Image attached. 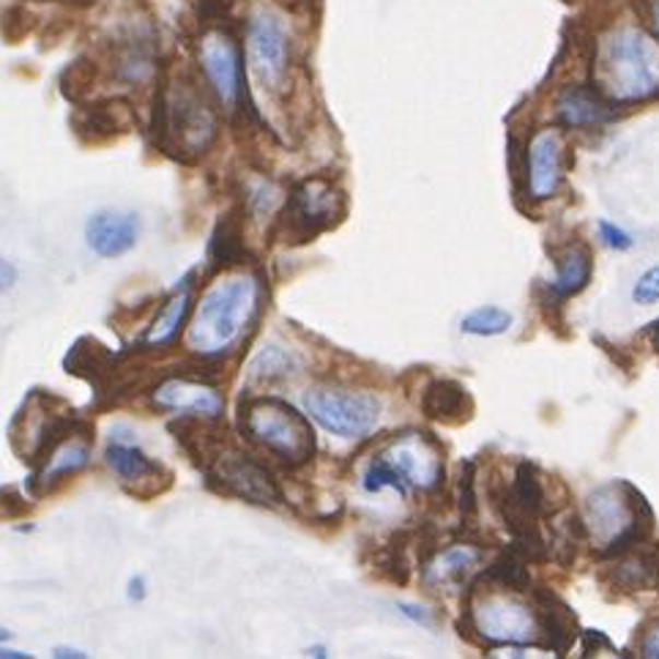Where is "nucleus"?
Segmentation results:
<instances>
[{
	"label": "nucleus",
	"mask_w": 659,
	"mask_h": 659,
	"mask_svg": "<svg viewBox=\"0 0 659 659\" xmlns=\"http://www.w3.org/2000/svg\"><path fill=\"white\" fill-rule=\"evenodd\" d=\"M151 134L162 154L184 165L209 154L220 134V121L192 74H173L162 80L154 96Z\"/></svg>",
	"instance_id": "1"
},
{
	"label": "nucleus",
	"mask_w": 659,
	"mask_h": 659,
	"mask_svg": "<svg viewBox=\"0 0 659 659\" xmlns=\"http://www.w3.org/2000/svg\"><path fill=\"white\" fill-rule=\"evenodd\" d=\"M260 285L252 276H227L205 291L187 329V348L200 358H222L242 342L260 307Z\"/></svg>",
	"instance_id": "2"
},
{
	"label": "nucleus",
	"mask_w": 659,
	"mask_h": 659,
	"mask_svg": "<svg viewBox=\"0 0 659 659\" xmlns=\"http://www.w3.org/2000/svg\"><path fill=\"white\" fill-rule=\"evenodd\" d=\"M599 83L613 102H640L659 91V47L640 28H621L604 42Z\"/></svg>",
	"instance_id": "3"
},
{
	"label": "nucleus",
	"mask_w": 659,
	"mask_h": 659,
	"mask_svg": "<svg viewBox=\"0 0 659 659\" xmlns=\"http://www.w3.org/2000/svg\"><path fill=\"white\" fill-rule=\"evenodd\" d=\"M586 520L588 531L604 544V558H615L637 542H646L654 528V511L640 490L629 482H613L588 495Z\"/></svg>",
	"instance_id": "4"
},
{
	"label": "nucleus",
	"mask_w": 659,
	"mask_h": 659,
	"mask_svg": "<svg viewBox=\"0 0 659 659\" xmlns=\"http://www.w3.org/2000/svg\"><path fill=\"white\" fill-rule=\"evenodd\" d=\"M242 429L260 449L280 457L287 468L313 460L315 429L304 413L280 397H252L242 405Z\"/></svg>",
	"instance_id": "5"
},
{
	"label": "nucleus",
	"mask_w": 659,
	"mask_h": 659,
	"mask_svg": "<svg viewBox=\"0 0 659 659\" xmlns=\"http://www.w3.org/2000/svg\"><path fill=\"white\" fill-rule=\"evenodd\" d=\"M345 195L331 178H304L287 195L276 231L285 244L315 242L320 233L331 231L345 216Z\"/></svg>",
	"instance_id": "6"
},
{
	"label": "nucleus",
	"mask_w": 659,
	"mask_h": 659,
	"mask_svg": "<svg viewBox=\"0 0 659 659\" xmlns=\"http://www.w3.org/2000/svg\"><path fill=\"white\" fill-rule=\"evenodd\" d=\"M304 411L313 422L340 438H364L380 419V400L369 391L315 386L304 395Z\"/></svg>",
	"instance_id": "7"
},
{
	"label": "nucleus",
	"mask_w": 659,
	"mask_h": 659,
	"mask_svg": "<svg viewBox=\"0 0 659 659\" xmlns=\"http://www.w3.org/2000/svg\"><path fill=\"white\" fill-rule=\"evenodd\" d=\"M400 495L408 490H435L444 479V451L429 433H405L378 455Z\"/></svg>",
	"instance_id": "8"
},
{
	"label": "nucleus",
	"mask_w": 659,
	"mask_h": 659,
	"mask_svg": "<svg viewBox=\"0 0 659 659\" xmlns=\"http://www.w3.org/2000/svg\"><path fill=\"white\" fill-rule=\"evenodd\" d=\"M466 626L490 646H539V615L509 597H490L476 610L466 608Z\"/></svg>",
	"instance_id": "9"
},
{
	"label": "nucleus",
	"mask_w": 659,
	"mask_h": 659,
	"mask_svg": "<svg viewBox=\"0 0 659 659\" xmlns=\"http://www.w3.org/2000/svg\"><path fill=\"white\" fill-rule=\"evenodd\" d=\"M247 61L266 89L274 94L285 89L287 67H291V36L282 20L269 9H258L249 17Z\"/></svg>",
	"instance_id": "10"
},
{
	"label": "nucleus",
	"mask_w": 659,
	"mask_h": 659,
	"mask_svg": "<svg viewBox=\"0 0 659 659\" xmlns=\"http://www.w3.org/2000/svg\"><path fill=\"white\" fill-rule=\"evenodd\" d=\"M205 471H209L211 482L233 498L258 506H280L285 501L276 479L255 457L244 455V451H216Z\"/></svg>",
	"instance_id": "11"
},
{
	"label": "nucleus",
	"mask_w": 659,
	"mask_h": 659,
	"mask_svg": "<svg viewBox=\"0 0 659 659\" xmlns=\"http://www.w3.org/2000/svg\"><path fill=\"white\" fill-rule=\"evenodd\" d=\"M198 58L216 102L236 113L242 105V52L236 39L225 28H209L198 45Z\"/></svg>",
	"instance_id": "12"
},
{
	"label": "nucleus",
	"mask_w": 659,
	"mask_h": 659,
	"mask_svg": "<svg viewBox=\"0 0 659 659\" xmlns=\"http://www.w3.org/2000/svg\"><path fill=\"white\" fill-rule=\"evenodd\" d=\"M528 192L533 200H548L564 181V140L555 129L533 134L528 145Z\"/></svg>",
	"instance_id": "13"
},
{
	"label": "nucleus",
	"mask_w": 659,
	"mask_h": 659,
	"mask_svg": "<svg viewBox=\"0 0 659 659\" xmlns=\"http://www.w3.org/2000/svg\"><path fill=\"white\" fill-rule=\"evenodd\" d=\"M105 457L107 466L113 468V473H116L123 484H132L138 493H143V487H149V493H162V490H165V484H156V479L170 476V473H167L160 462L151 460L134 438L110 435V446H107Z\"/></svg>",
	"instance_id": "14"
},
{
	"label": "nucleus",
	"mask_w": 659,
	"mask_h": 659,
	"mask_svg": "<svg viewBox=\"0 0 659 659\" xmlns=\"http://www.w3.org/2000/svg\"><path fill=\"white\" fill-rule=\"evenodd\" d=\"M154 405L162 408V411L220 419L225 400L209 384H200V380L192 378H167L165 384L156 386Z\"/></svg>",
	"instance_id": "15"
},
{
	"label": "nucleus",
	"mask_w": 659,
	"mask_h": 659,
	"mask_svg": "<svg viewBox=\"0 0 659 659\" xmlns=\"http://www.w3.org/2000/svg\"><path fill=\"white\" fill-rule=\"evenodd\" d=\"M74 132L85 140V143H110L118 134H127L134 127V110L129 102L113 99V102H96V105H85L74 113L72 118Z\"/></svg>",
	"instance_id": "16"
},
{
	"label": "nucleus",
	"mask_w": 659,
	"mask_h": 659,
	"mask_svg": "<svg viewBox=\"0 0 659 659\" xmlns=\"http://www.w3.org/2000/svg\"><path fill=\"white\" fill-rule=\"evenodd\" d=\"M89 247L99 258H121L138 244L140 220L138 214H121V211H99L85 225Z\"/></svg>",
	"instance_id": "17"
},
{
	"label": "nucleus",
	"mask_w": 659,
	"mask_h": 659,
	"mask_svg": "<svg viewBox=\"0 0 659 659\" xmlns=\"http://www.w3.org/2000/svg\"><path fill=\"white\" fill-rule=\"evenodd\" d=\"M555 116L569 129H591L613 121L615 113L599 91L586 85H569L555 99Z\"/></svg>",
	"instance_id": "18"
},
{
	"label": "nucleus",
	"mask_w": 659,
	"mask_h": 659,
	"mask_svg": "<svg viewBox=\"0 0 659 659\" xmlns=\"http://www.w3.org/2000/svg\"><path fill=\"white\" fill-rule=\"evenodd\" d=\"M610 582L619 591H643L659 582V548L646 542H637L626 553L615 555V564L610 566Z\"/></svg>",
	"instance_id": "19"
},
{
	"label": "nucleus",
	"mask_w": 659,
	"mask_h": 659,
	"mask_svg": "<svg viewBox=\"0 0 659 659\" xmlns=\"http://www.w3.org/2000/svg\"><path fill=\"white\" fill-rule=\"evenodd\" d=\"M85 435H89V429H80V433H74L72 438H67L61 446H56V449L47 455V460L42 462L39 471L34 473L36 493H45V490L56 487L58 482H63L67 476H72V473L83 471V468L89 466L91 444Z\"/></svg>",
	"instance_id": "20"
},
{
	"label": "nucleus",
	"mask_w": 659,
	"mask_h": 659,
	"mask_svg": "<svg viewBox=\"0 0 659 659\" xmlns=\"http://www.w3.org/2000/svg\"><path fill=\"white\" fill-rule=\"evenodd\" d=\"M533 599H537L539 610V629L544 635L542 648H550L553 654L564 657L572 648V643H575V615L558 597H553L544 588H537Z\"/></svg>",
	"instance_id": "21"
},
{
	"label": "nucleus",
	"mask_w": 659,
	"mask_h": 659,
	"mask_svg": "<svg viewBox=\"0 0 659 659\" xmlns=\"http://www.w3.org/2000/svg\"><path fill=\"white\" fill-rule=\"evenodd\" d=\"M422 411L424 416L435 419V422L457 424L462 422V419L471 416L473 402L466 386L457 384V380L451 378H440V380H433V384L424 389Z\"/></svg>",
	"instance_id": "22"
},
{
	"label": "nucleus",
	"mask_w": 659,
	"mask_h": 659,
	"mask_svg": "<svg viewBox=\"0 0 659 659\" xmlns=\"http://www.w3.org/2000/svg\"><path fill=\"white\" fill-rule=\"evenodd\" d=\"M189 302H192V296H189L187 287H181V291L176 287V291H173V296L167 298V302L160 307L156 318L151 320L149 331L143 334V345L145 348L173 345V342L178 340V334H181L184 323H187Z\"/></svg>",
	"instance_id": "23"
},
{
	"label": "nucleus",
	"mask_w": 659,
	"mask_h": 659,
	"mask_svg": "<svg viewBox=\"0 0 659 659\" xmlns=\"http://www.w3.org/2000/svg\"><path fill=\"white\" fill-rule=\"evenodd\" d=\"M479 550L468 548V544H455V548L444 550V553L435 555L427 566H424V580L427 586L440 588V586H457L473 566L479 564Z\"/></svg>",
	"instance_id": "24"
},
{
	"label": "nucleus",
	"mask_w": 659,
	"mask_h": 659,
	"mask_svg": "<svg viewBox=\"0 0 659 659\" xmlns=\"http://www.w3.org/2000/svg\"><path fill=\"white\" fill-rule=\"evenodd\" d=\"M591 280V255L586 247H569L558 260V274L550 282V293L555 298H569L580 293Z\"/></svg>",
	"instance_id": "25"
},
{
	"label": "nucleus",
	"mask_w": 659,
	"mask_h": 659,
	"mask_svg": "<svg viewBox=\"0 0 659 659\" xmlns=\"http://www.w3.org/2000/svg\"><path fill=\"white\" fill-rule=\"evenodd\" d=\"M528 564H531V561L511 544L506 553H501V558L495 561L493 566H487V572H482L479 582L498 586L504 588V591H528V586H531Z\"/></svg>",
	"instance_id": "26"
},
{
	"label": "nucleus",
	"mask_w": 659,
	"mask_h": 659,
	"mask_svg": "<svg viewBox=\"0 0 659 659\" xmlns=\"http://www.w3.org/2000/svg\"><path fill=\"white\" fill-rule=\"evenodd\" d=\"M244 227L233 214L222 216L216 225L214 238H211V263L214 269H227V266H238L244 260Z\"/></svg>",
	"instance_id": "27"
},
{
	"label": "nucleus",
	"mask_w": 659,
	"mask_h": 659,
	"mask_svg": "<svg viewBox=\"0 0 659 659\" xmlns=\"http://www.w3.org/2000/svg\"><path fill=\"white\" fill-rule=\"evenodd\" d=\"M511 498L515 504L520 506L526 515L531 517H542L544 511V490H542V479H539V471L531 466V462H520L515 471V482L509 484Z\"/></svg>",
	"instance_id": "28"
},
{
	"label": "nucleus",
	"mask_w": 659,
	"mask_h": 659,
	"mask_svg": "<svg viewBox=\"0 0 659 659\" xmlns=\"http://www.w3.org/2000/svg\"><path fill=\"white\" fill-rule=\"evenodd\" d=\"M511 323H515L511 313L487 304V307H476L473 313H468L466 318H462L460 331L471 337H498L506 334V331L511 329Z\"/></svg>",
	"instance_id": "29"
},
{
	"label": "nucleus",
	"mask_w": 659,
	"mask_h": 659,
	"mask_svg": "<svg viewBox=\"0 0 659 659\" xmlns=\"http://www.w3.org/2000/svg\"><path fill=\"white\" fill-rule=\"evenodd\" d=\"M96 67L89 58H78L69 63L61 74V91L69 102H83L89 96V91L94 89Z\"/></svg>",
	"instance_id": "30"
},
{
	"label": "nucleus",
	"mask_w": 659,
	"mask_h": 659,
	"mask_svg": "<svg viewBox=\"0 0 659 659\" xmlns=\"http://www.w3.org/2000/svg\"><path fill=\"white\" fill-rule=\"evenodd\" d=\"M291 367H296V358L291 353L280 351V348H269L252 364V378H287Z\"/></svg>",
	"instance_id": "31"
},
{
	"label": "nucleus",
	"mask_w": 659,
	"mask_h": 659,
	"mask_svg": "<svg viewBox=\"0 0 659 659\" xmlns=\"http://www.w3.org/2000/svg\"><path fill=\"white\" fill-rule=\"evenodd\" d=\"M378 564H380V572H384L389 580L400 582V586H405L408 577H411V566H408V558H405V542H402V539L395 537V542L386 544Z\"/></svg>",
	"instance_id": "32"
},
{
	"label": "nucleus",
	"mask_w": 659,
	"mask_h": 659,
	"mask_svg": "<svg viewBox=\"0 0 659 659\" xmlns=\"http://www.w3.org/2000/svg\"><path fill=\"white\" fill-rule=\"evenodd\" d=\"M31 28H34V14L25 7H9L7 12H3V17H0V31H3V36L9 39V45L28 36Z\"/></svg>",
	"instance_id": "33"
},
{
	"label": "nucleus",
	"mask_w": 659,
	"mask_h": 659,
	"mask_svg": "<svg viewBox=\"0 0 659 659\" xmlns=\"http://www.w3.org/2000/svg\"><path fill=\"white\" fill-rule=\"evenodd\" d=\"M632 302L640 304V307H651L659 302V266L648 269L640 280L632 287Z\"/></svg>",
	"instance_id": "34"
},
{
	"label": "nucleus",
	"mask_w": 659,
	"mask_h": 659,
	"mask_svg": "<svg viewBox=\"0 0 659 659\" xmlns=\"http://www.w3.org/2000/svg\"><path fill=\"white\" fill-rule=\"evenodd\" d=\"M198 20L203 25L222 28L231 20V0H198Z\"/></svg>",
	"instance_id": "35"
},
{
	"label": "nucleus",
	"mask_w": 659,
	"mask_h": 659,
	"mask_svg": "<svg viewBox=\"0 0 659 659\" xmlns=\"http://www.w3.org/2000/svg\"><path fill=\"white\" fill-rule=\"evenodd\" d=\"M476 493H473V462H466L460 471V511L462 517L476 515Z\"/></svg>",
	"instance_id": "36"
},
{
	"label": "nucleus",
	"mask_w": 659,
	"mask_h": 659,
	"mask_svg": "<svg viewBox=\"0 0 659 659\" xmlns=\"http://www.w3.org/2000/svg\"><path fill=\"white\" fill-rule=\"evenodd\" d=\"M599 238H602L610 249H615V252H626V249L632 247L629 233L621 231V227H615L613 222L608 220H599Z\"/></svg>",
	"instance_id": "37"
},
{
	"label": "nucleus",
	"mask_w": 659,
	"mask_h": 659,
	"mask_svg": "<svg viewBox=\"0 0 659 659\" xmlns=\"http://www.w3.org/2000/svg\"><path fill=\"white\" fill-rule=\"evenodd\" d=\"M14 282H17V269L9 260L0 258V296L12 291Z\"/></svg>",
	"instance_id": "38"
},
{
	"label": "nucleus",
	"mask_w": 659,
	"mask_h": 659,
	"mask_svg": "<svg viewBox=\"0 0 659 659\" xmlns=\"http://www.w3.org/2000/svg\"><path fill=\"white\" fill-rule=\"evenodd\" d=\"M582 637H586V648H582V654H586V657L591 651H597V648H602V646L613 648V646H610L608 637H604V632H599V629H586V635H582Z\"/></svg>",
	"instance_id": "39"
},
{
	"label": "nucleus",
	"mask_w": 659,
	"mask_h": 659,
	"mask_svg": "<svg viewBox=\"0 0 659 659\" xmlns=\"http://www.w3.org/2000/svg\"><path fill=\"white\" fill-rule=\"evenodd\" d=\"M397 608H400V613H402V615H408V619H411V621H419V624H424V626L429 624L427 610L416 608V604H397Z\"/></svg>",
	"instance_id": "40"
},
{
	"label": "nucleus",
	"mask_w": 659,
	"mask_h": 659,
	"mask_svg": "<svg viewBox=\"0 0 659 659\" xmlns=\"http://www.w3.org/2000/svg\"><path fill=\"white\" fill-rule=\"evenodd\" d=\"M643 657H651V659H659V629H654L651 635L643 640Z\"/></svg>",
	"instance_id": "41"
},
{
	"label": "nucleus",
	"mask_w": 659,
	"mask_h": 659,
	"mask_svg": "<svg viewBox=\"0 0 659 659\" xmlns=\"http://www.w3.org/2000/svg\"><path fill=\"white\" fill-rule=\"evenodd\" d=\"M143 597H145V580L143 577H132V580H129V599L140 602Z\"/></svg>",
	"instance_id": "42"
},
{
	"label": "nucleus",
	"mask_w": 659,
	"mask_h": 659,
	"mask_svg": "<svg viewBox=\"0 0 659 659\" xmlns=\"http://www.w3.org/2000/svg\"><path fill=\"white\" fill-rule=\"evenodd\" d=\"M31 654H23V651H14V648H7V646H0V659H28Z\"/></svg>",
	"instance_id": "43"
},
{
	"label": "nucleus",
	"mask_w": 659,
	"mask_h": 659,
	"mask_svg": "<svg viewBox=\"0 0 659 659\" xmlns=\"http://www.w3.org/2000/svg\"><path fill=\"white\" fill-rule=\"evenodd\" d=\"M56 657H74V659H83L85 654L78 651V648H56Z\"/></svg>",
	"instance_id": "44"
},
{
	"label": "nucleus",
	"mask_w": 659,
	"mask_h": 659,
	"mask_svg": "<svg viewBox=\"0 0 659 659\" xmlns=\"http://www.w3.org/2000/svg\"><path fill=\"white\" fill-rule=\"evenodd\" d=\"M276 3H280V7L293 9V12H296V9H302L304 3H307V0H276Z\"/></svg>",
	"instance_id": "45"
},
{
	"label": "nucleus",
	"mask_w": 659,
	"mask_h": 659,
	"mask_svg": "<svg viewBox=\"0 0 659 659\" xmlns=\"http://www.w3.org/2000/svg\"><path fill=\"white\" fill-rule=\"evenodd\" d=\"M654 23H657V34H659V0L657 7H654Z\"/></svg>",
	"instance_id": "46"
},
{
	"label": "nucleus",
	"mask_w": 659,
	"mask_h": 659,
	"mask_svg": "<svg viewBox=\"0 0 659 659\" xmlns=\"http://www.w3.org/2000/svg\"><path fill=\"white\" fill-rule=\"evenodd\" d=\"M654 334H657V342H659V320H657V323H654Z\"/></svg>",
	"instance_id": "47"
}]
</instances>
